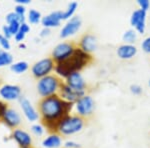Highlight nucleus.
<instances>
[{"mask_svg": "<svg viewBox=\"0 0 150 148\" xmlns=\"http://www.w3.org/2000/svg\"><path fill=\"white\" fill-rule=\"evenodd\" d=\"M72 107L73 103L63 100L58 94L42 98L39 103V111L43 123L55 131L60 121L69 115Z\"/></svg>", "mask_w": 150, "mask_h": 148, "instance_id": "nucleus-1", "label": "nucleus"}, {"mask_svg": "<svg viewBox=\"0 0 150 148\" xmlns=\"http://www.w3.org/2000/svg\"><path fill=\"white\" fill-rule=\"evenodd\" d=\"M90 55L83 52L80 48H76L73 54L63 62L55 64V71L61 77H67L73 72H79L85 65L88 64Z\"/></svg>", "mask_w": 150, "mask_h": 148, "instance_id": "nucleus-2", "label": "nucleus"}, {"mask_svg": "<svg viewBox=\"0 0 150 148\" xmlns=\"http://www.w3.org/2000/svg\"><path fill=\"white\" fill-rule=\"evenodd\" d=\"M84 127V119L79 115H69L64 117L57 125L56 131L62 135H72L78 133Z\"/></svg>", "mask_w": 150, "mask_h": 148, "instance_id": "nucleus-3", "label": "nucleus"}, {"mask_svg": "<svg viewBox=\"0 0 150 148\" xmlns=\"http://www.w3.org/2000/svg\"><path fill=\"white\" fill-rule=\"evenodd\" d=\"M61 81L56 75H47L43 78L38 79L37 91L43 98L55 95L60 89Z\"/></svg>", "mask_w": 150, "mask_h": 148, "instance_id": "nucleus-4", "label": "nucleus"}, {"mask_svg": "<svg viewBox=\"0 0 150 148\" xmlns=\"http://www.w3.org/2000/svg\"><path fill=\"white\" fill-rule=\"evenodd\" d=\"M55 68V63L52 58H43L39 61L35 62L31 67V72L33 76L37 79L43 78V77L50 75V72Z\"/></svg>", "mask_w": 150, "mask_h": 148, "instance_id": "nucleus-5", "label": "nucleus"}, {"mask_svg": "<svg viewBox=\"0 0 150 148\" xmlns=\"http://www.w3.org/2000/svg\"><path fill=\"white\" fill-rule=\"evenodd\" d=\"M75 49H76V48L74 47L72 43H69V42L59 43V44H57L53 48L52 53H51L52 59L56 63L63 62L73 54Z\"/></svg>", "mask_w": 150, "mask_h": 148, "instance_id": "nucleus-6", "label": "nucleus"}, {"mask_svg": "<svg viewBox=\"0 0 150 148\" xmlns=\"http://www.w3.org/2000/svg\"><path fill=\"white\" fill-rule=\"evenodd\" d=\"M75 108L77 111V115L82 118L88 117L93 114V111L95 109V101L90 95L85 94L75 102Z\"/></svg>", "mask_w": 150, "mask_h": 148, "instance_id": "nucleus-7", "label": "nucleus"}, {"mask_svg": "<svg viewBox=\"0 0 150 148\" xmlns=\"http://www.w3.org/2000/svg\"><path fill=\"white\" fill-rule=\"evenodd\" d=\"M146 16L147 12L143 11L142 9H136L132 12L131 17H130V24L136 32L143 34L146 28Z\"/></svg>", "mask_w": 150, "mask_h": 148, "instance_id": "nucleus-8", "label": "nucleus"}, {"mask_svg": "<svg viewBox=\"0 0 150 148\" xmlns=\"http://www.w3.org/2000/svg\"><path fill=\"white\" fill-rule=\"evenodd\" d=\"M82 25V20L79 16H73L67 20V22L64 24V26L60 30V37L67 38L72 35H75L79 31Z\"/></svg>", "mask_w": 150, "mask_h": 148, "instance_id": "nucleus-9", "label": "nucleus"}, {"mask_svg": "<svg viewBox=\"0 0 150 148\" xmlns=\"http://www.w3.org/2000/svg\"><path fill=\"white\" fill-rule=\"evenodd\" d=\"M0 97L6 101L19 100L21 98V88L14 84H4L0 87Z\"/></svg>", "mask_w": 150, "mask_h": 148, "instance_id": "nucleus-10", "label": "nucleus"}, {"mask_svg": "<svg viewBox=\"0 0 150 148\" xmlns=\"http://www.w3.org/2000/svg\"><path fill=\"white\" fill-rule=\"evenodd\" d=\"M85 95V91H77L69 87L66 83H62L59 89V96L63 100L70 103H75L80 97Z\"/></svg>", "mask_w": 150, "mask_h": 148, "instance_id": "nucleus-11", "label": "nucleus"}, {"mask_svg": "<svg viewBox=\"0 0 150 148\" xmlns=\"http://www.w3.org/2000/svg\"><path fill=\"white\" fill-rule=\"evenodd\" d=\"M11 137L16 141L20 148H31L32 147V138L30 134L25 130L20 128H15L12 131Z\"/></svg>", "mask_w": 150, "mask_h": 148, "instance_id": "nucleus-12", "label": "nucleus"}, {"mask_svg": "<svg viewBox=\"0 0 150 148\" xmlns=\"http://www.w3.org/2000/svg\"><path fill=\"white\" fill-rule=\"evenodd\" d=\"M2 120L5 124L10 128H17L21 123V116L19 112L14 108H7L3 113Z\"/></svg>", "mask_w": 150, "mask_h": 148, "instance_id": "nucleus-13", "label": "nucleus"}, {"mask_svg": "<svg viewBox=\"0 0 150 148\" xmlns=\"http://www.w3.org/2000/svg\"><path fill=\"white\" fill-rule=\"evenodd\" d=\"M19 103H20V107L22 109L24 115L30 122H34L39 118V113L36 111V109L33 107L32 103L28 100L26 97L21 96L19 99Z\"/></svg>", "mask_w": 150, "mask_h": 148, "instance_id": "nucleus-14", "label": "nucleus"}, {"mask_svg": "<svg viewBox=\"0 0 150 148\" xmlns=\"http://www.w3.org/2000/svg\"><path fill=\"white\" fill-rule=\"evenodd\" d=\"M66 84L77 91H85L86 82L80 72H73L66 78Z\"/></svg>", "mask_w": 150, "mask_h": 148, "instance_id": "nucleus-15", "label": "nucleus"}, {"mask_svg": "<svg viewBox=\"0 0 150 148\" xmlns=\"http://www.w3.org/2000/svg\"><path fill=\"white\" fill-rule=\"evenodd\" d=\"M98 46V41L95 35L93 34H85L82 36L80 40V49L83 52L87 53V54H90L91 52L95 51L97 49Z\"/></svg>", "mask_w": 150, "mask_h": 148, "instance_id": "nucleus-16", "label": "nucleus"}, {"mask_svg": "<svg viewBox=\"0 0 150 148\" xmlns=\"http://www.w3.org/2000/svg\"><path fill=\"white\" fill-rule=\"evenodd\" d=\"M62 21V11L56 10L49 13L48 15L42 17L41 23L43 25V28H52V27H58Z\"/></svg>", "mask_w": 150, "mask_h": 148, "instance_id": "nucleus-17", "label": "nucleus"}, {"mask_svg": "<svg viewBox=\"0 0 150 148\" xmlns=\"http://www.w3.org/2000/svg\"><path fill=\"white\" fill-rule=\"evenodd\" d=\"M138 49L136 46L131 44H122L117 48L116 54L122 60H130L136 56Z\"/></svg>", "mask_w": 150, "mask_h": 148, "instance_id": "nucleus-18", "label": "nucleus"}, {"mask_svg": "<svg viewBox=\"0 0 150 148\" xmlns=\"http://www.w3.org/2000/svg\"><path fill=\"white\" fill-rule=\"evenodd\" d=\"M42 146L44 148H59L62 145V139L59 134L52 133L42 140Z\"/></svg>", "mask_w": 150, "mask_h": 148, "instance_id": "nucleus-19", "label": "nucleus"}, {"mask_svg": "<svg viewBox=\"0 0 150 148\" xmlns=\"http://www.w3.org/2000/svg\"><path fill=\"white\" fill-rule=\"evenodd\" d=\"M77 7H78V3L77 2H70L67 6V8L64 11H62V20H69L70 18L73 17L75 11H76Z\"/></svg>", "mask_w": 150, "mask_h": 148, "instance_id": "nucleus-20", "label": "nucleus"}, {"mask_svg": "<svg viewBox=\"0 0 150 148\" xmlns=\"http://www.w3.org/2000/svg\"><path fill=\"white\" fill-rule=\"evenodd\" d=\"M28 67L29 65L26 61H18L15 63H12L10 65V69L14 73H17V74H21L24 73L25 71H27Z\"/></svg>", "mask_w": 150, "mask_h": 148, "instance_id": "nucleus-21", "label": "nucleus"}, {"mask_svg": "<svg viewBox=\"0 0 150 148\" xmlns=\"http://www.w3.org/2000/svg\"><path fill=\"white\" fill-rule=\"evenodd\" d=\"M122 39L125 42V44H131L133 45L137 39V32L134 29H129L125 31L124 34L122 36Z\"/></svg>", "mask_w": 150, "mask_h": 148, "instance_id": "nucleus-22", "label": "nucleus"}, {"mask_svg": "<svg viewBox=\"0 0 150 148\" xmlns=\"http://www.w3.org/2000/svg\"><path fill=\"white\" fill-rule=\"evenodd\" d=\"M27 20H28V22L31 24H37L41 22V20H42V15H41L40 11L36 10V9H30V10L28 11Z\"/></svg>", "mask_w": 150, "mask_h": 148, "instance_id": "nucleus-23", "label": "nucleus"}, {"mask_svg": "<svg viewBox=\"0 0 150 148\" xmlns=\"http://www.w3.org/2000/svg\"><path fill=\"white\" fill-rule=\"evenodd\" d=\"M12 62H13V57L10 53L5 50H0V65L1 66L11 65Z\"/></svg>", "mask_w": 150, "mask_h": 148, "instance_id": "nucleus-24", "label": "nucleus"}, {"mask_svg": "<svg viewBox=\"0 0 150 148\" xmlns=\"http://www.w3.org/2000/svg\"><path fill=\"white\" fill-rule=\"evenodd\" d=\"M5 20H6L7 24H10L12 22H15V21H19L20 23H24V22H25V20H26V18H25V16L17 15L15 12L12 11V12H9V13L6 15Z\"/></svg>", "mask_w": 150, "mask_h": 148, "instance_id": "nucleus-25", "label": "nucleus"}, {"mask_svg": "<svg viewBox=\"0 0 150 148\" xmlns=\"http://www.w3.org/2000/svg\"><path fill=\"white\" fill-rule=\"evenodd\" d=\"M31 131L36 136H42L44 133V127L41 124H33L31 126Z\"/></svg>", "mask_w": 150, "mask_h": 148, "instance_id": "nucleus-26", "label": "nucleus"}, {"mask_svg": "<svg viewBox=\"0 0 150 148\" xmlns=\"http://www.w3.org/2000/svg\"><path fill=\"white\" fill-rule=\"evenodd\" d=\"M20 25H21V23L19 22V21H15V22H12L10 24H8L9 29H10V31H11V33L13 36L19 31V29H20Z\"/></svg>", "mask_w": 150, "mask_h": 148, "instance_id": "nucleus-27", "label": "nucleus"}, {"mask_svg": "<svg viewBox=\"0 0 150 148\" xmlns=\"http://www.w3.org/2000/svg\"><path fill=\"white\" fill-rule=\"evenodd\" d=\"M141 48L145 53H149L150 54V36L146 37L141 42Z\"/></svg>", "mask_w": 150, "mask_h": 148, "instance_id": "nucleus-28", "label": "nucleus"}, {"mask_svg": "<svg viewBox=\"0 0 150 148\" xmlns=\"http://www.w3.org/2000/svg\"><path fill=\"white\" fill-rule=\"evenodd\" d=\"M137 4L139 5L140 9H142L145 12H147L150 9V2L148 0H138Z\"/></svg>", "mask_w": 150, "mask_h": 148, "instance_id": "nucleus-29", "label": "nucleus"}, {"mask_svg": "<svg viewBox=\"0 0 150 148\" xmlns=\"http://www.w3.org/2000/svg\"><path fill=\"white\" fill-rule=\"evenodd\" d=\"M130 91L134 95H140L143 90H142V87L138 84H132V85H130Z\"/></svg>", "mask_w": 150, "mask_h": 148, "instance_id": "nucleus-30", "label": "nucleus"}, {"mask_svg": "<svg viewBox=\"0 0 150 148\" xmlns=\"http://www.w3.org/2000/svg\"><path fill=\"white\" fill-rule=\"evenodd\" d=\"M0 47L3 48L5 51H7V50L10 49L11 44H10V42H9V39H7V38H5V37H3V36H2L1 40H0Z\"/></svg>", "mask_w": 150, "mask_h": 148, "instance_id": "nucleus-31", "label": "nucleus"}, {"mask_svg": "<svg viewBox=\"0 0 150 148\" xmlns=\"http://www.w3.org/2000/svg\"><path fill=\"white\" fill-rule=\"evenodd\" d=\"M14 12H15L17 15H20V16H25V13H26V8L24 5H20V4H17L15 6V9H14Z\"/></svg>", "mask_w": 150, "mask_h": 148, "instance_id": "nucleus-32", "label": "nucleus"}, {"mask_svg": "<svg viewBox=\"0 0 150 148\" xmlns=\"http://www.w3.org/2000/svg\"><path fill=\"white\" fill-rule=\"evenodd\" d=\"M2 33H3V37L7 38V39H9V38H11L12 36V33L10 31V29H9V26L8 25H3V27H2Z\"/></svg>", "mask_w": 150, "mask_h": 148, "instance_id": "nucleus-33", "label": "nucleus"}, {"mask_svg": "<svg viewBox=\"0 0 150 148\" xmlns=\"http://www.w3.org/2000/svg\"><path fill=\"white\" fill-rule=\"evenodd\" d=\"M65 148H81V145L74 141H66L64 143Z\"/></svg>", "mask_w": 150, "mask_h": 148, "instance_id": "nucleus-34", "label": "nucleus"}, {"mask_svg": "<svg viewBox=\"0 0 150 148\" xmlns=\"http://www.w3.org/2000/svg\"><path fill=\"white\" fill-rule=\"evenodd\" d=\"M25 35L26 34H24V33H22L21 31H18V32L14 35V39L19 43H22V41L24 40V38H25Z\"/></svg>", "mask_w": 150, "mask_h": 148, "instance_id": "nucleus-35", "label": "nucleus"}, {"mask_svg": "<svg viewBox=\"0 0 150 148\" xmlns=\"http://www.w3.org/2000/svg\"><path fill=\"white\" fill-rule=\"evenodd\" d=\"M19 31H21L22 33H24V34H27V33L30 31V26L28 25L26 22L24 23H21L20 25V29H19Z\"/></svg>", "mask_w": 150, "mask_h": 148, "instance_id": "nucleus-36", "label": "nucleus"}, {"mask_svg": "<svg viewBox=\"0 0 150 148\" xmlns=\"http://www.w3.org/2000/svg\"><path fill=\"white\" fill-rule=\"evenodd\" d=\"M7 108L8 107H7L6 104L4 102H2V101H0V119H2V116H3L4 111H5Z\"/></svg>", "mask_w": 150, "mask_h": 148, "instance_id": "nucleus-37", "label": "nucleus"}, {"mask_svg": "<svg viewBox=\"0 0 150 148\" xmlns=\"http://www.w3.org/2000/svg\"><path fill=\"white\" fill-rule=\"evenodd\" d=\"M49 34H50V29H48V28H43L40 32L41 37H45V36H48Z\"/></svg>", "mask_w": 150, "mask_h": 148, "instance_id": "nucleus-38", "label": "nucleus"}, {"mask_svg": "<svg viewBox=\"0 0 150 148\" xmlns=\"http://www.w3.org/2000/svg\"><path fill=\"white\" fill-rule=\"evenodd\" d=\"M16 3L17 4H20V5H25V4H28L30 3V0H16Z\"/></svg>", "mask_w": 150, "mask_h": 148, "instance_id": "nucleus-39", "label": "nucleus"}, {"mask_svg": "<svg viewBox=\"0 0 150 148\" xmlns=\"http://www.w3.org/2000/svg\"><path fill=\"white\" fill-rule=\"evenodd\" d=\"M26 47H27V46H26V44H24L23 42H22V43H19V48H22V49H25Z\"/></svg>", "mask_w": 150, "mask_h": 148, "instance_id": "nucleus-40", "label": "nucleus"}, {"mask_svg": "<svg viewBox=\"0 0 150 148\" xmlns=\"http://www.w3.org/2000/svg\"><path fill=\"white\" fill-rule=\"evenodd\" d=\"M1 37H2V35H1V34H0V40H1Z\"/></svg>", "mask_w": 150, "mask_h": 148, "instance_id": "nucleus-41", "label": "nucleus"}, {"mask_svg": "<svg viewBox=\"0 0 150 148\" xmlns=\"http://www.w3.org/2000/svg\"><path fill=\"white\" fill-rule=\"evenodd\" d=\"M149 87H150V79H149Z\"/></svg>", "mask_w": 150, "mask_h": 148, "instance_id": "nucleus-42", "label": "nucleus"}, {"mask_svg": "<svg viewBox=\"0 0 150 148\" xmlns=\"http://www.w3.org/2000/svg\"><path fill=\"white\" fill-rule=\"evenodd\" d=\"M0 66H1V65H0Z\"/></svg>", "mask_w": 150, "mask_h": 148, "instance_id": "nucleus-43", "label": "nucleus"}]
</instances>
